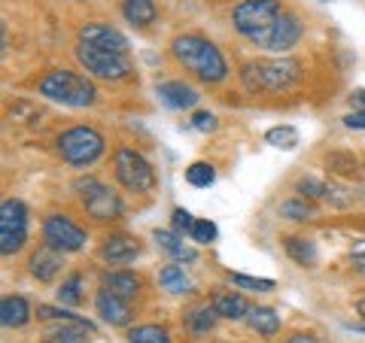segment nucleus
Segmentation results:
<instances>
[{"label": "nucleus", "mask_w": 365, "mask_h": 343, "mask_svg": "<svg viewBox=\"0 0 365 343\" xmlns=\"http://www.w3.org/2000/svg\"><path fill=\"white\" fill-rule=\"evenodd\" d=\"M299 76L302 67L292 58H259L241 67V79L250 91H271V95L292 88Z\"/></svg>", "instance_id": "nucleus-4"}, {"label": "nucleus", "mask_w": 365, "mask_h": 343, "mask_svg": "<svg viewBox=\"0 0 365 343\" xmlns=\"http://www.w3.org/2000/svg\"><path fill=\"white\" fill-rule=\"evenodd\" d=\"M182 322H186L192 334H207V331H213V325L220 322V313L213 310V304H195L182 313Z\"/></svg>", "instance_id": "nucleus-23"}, {"label": "nucleus", "mask_w": 365, "mask_h": 343, "mask_svg": "<svg viewBox=\"0 0 365 343\" xmlns=\"http://www.w3.org/2000/svg\"><path fill=\"white\" fill-rule=\"evenodd\" d=\"M189 125H192V128H195L198 134H213L216 128H220V119H216L213 112H207V110H198V112H192Z\"/></svg>", "instance_id": "nucleus-37"}, {"label": "nucleus", "mask_w": 365, "mask_h": 343, "mask_svg": "<svg viewBox=\"0 0 365 343\" xmlns=\"http://www.w3.org/2000/svg\"><path fill=\"white\" fill-rule=\"evenodd\" d=\"M95 331V322L86 316L61 319V322H49L43 328V343H86Z\"/></svg>", "instance_id": "nucleus-13"}, {"label": "nucleus", "mask_w": 365, "mask_h": 343, "mask_svg": "<svg viewBox=\"0 0 365 343\" xmlns=\"http://www.w3.org/2000/svg\"><path fill=\"white\" fill-rule=\"evenodd\" d=\"M155 97L168 110H192V107H198L201 91L195 85L182 83V79H168V83L155 85Z\"/></svg>", "instance_id": "nucleus-15"}, {"label": "nucleus", "mask_w": 365, "mask_h": 343, "mask_svg": "<svg viewBox=\"0 0 365 343\" xmlns=\"http://www.w3.org/2000/svg\"><path fill=\"white\" fill-rule=\"evenodd\" d=\"M113 176H116L119 186L131 194H146L158 186L155 167L146 162L134 146H119V149L113 152Z\"/></svg>", "instance_id": "nucleus-6"}, {"label": "nucleus", "mask_w": 365, "mask_h": 343, "mask_svg": "<svg viewBox=\"0 0 365 343\" xmlns=\"http://www.w3.org/2000/svg\"><path fill=\"white\" fill-rule=\"evenodd\" d=\"M61 255H64V253H58V249L40 243V246L31 253V258H28V273H31V277L37 280V283H52V280L61 273V268H64Z\"/></svg>", "instance_id": "nucleus-17"}, {"label": "nucleus", "mask_w": 365, "mask_h": 343, "mask_svg": "<svg viewBox=\"0 0 365 343\" xmlns=\"http://www.w3.org/2000/svg\"><path fill=\"white\" fill-rule=\"evenodd\" d=\"M247 325L262 337H274L280 331V313L274 307H250Z\"/></svg>", "instance_id": "nucleus-24"}, {"label": "nucleus", "mask_w": 365, "mask_h": 343, "mask_svg": "<svg viewBox=\"0 0 365 343\" xmlns=\"http://www.w3.org/2000/svg\"><path fill=\"white\" fill-rule=\"evenodd\" d=\"M76 37L79 43H88V46H98V49H113V52H125L128 55V37L119 31V28H113L110 21H83L76 31Z\"/></svg>", "instance_id": "nucleus-12"}, {"label": "nucleus", "mask_w": 365, "mask_h": 343, "mask_svg": "<svg viewBox=\"0 0 365 343\" xmlns=\"http://www.w3.org/2000/svg\"><path fill=\"white\" fill-rule=\"evenodd\" d=\"M350 261H353V270L365 277V240L353 243V249H350Z\"/></svg>", "instance_id": "nucleus-39"}, {"label": "nucleus", "mask_w": 365, "mask_h": 343, "mask_svg": "<svg viewBox=\"0 0 365 343\" xmlns=\"http://www.w3.org/2000/svg\"><path fill=\"white\" fill-rule=\"evenodd\" d=\"M189 237L195 240V243H213V240L220 237V228H216V222H210V219H195Z\"/></svg>", "instance_id": "nucleus-36"}, {"label": "nucleus", "mask_w": 365, "mask_h": 343, "mask_svg": "<svg viewBox=\"0 0 365 343\" xmlns=\"http://www.w3.org/2000/svg\"><path fill=\"white\" fill-rule=\"evenodd\" d=\"M95 313L104 319L107 325L113 328H125L131 322V307L125 298H119V295H113L107 285H101L98 295H95Z\"/></svg>", "instance_id": "nucleus-16"}, {"label": "nucleus", "mask_w": 365, "mask_h": 343, "mask_svg": "<svg viewBox=\"0 0 365 343\" xmlns=\"http://www.w3.org/2000/svg\"><path fill=\"white\" fill-rule=\"evenodd\" d=\"M326 167L329 170H335L338 176H356V158H353L350 152H332V155H326Z\"/></svg>", "instance_id": "nucleus-33"}, {"label": "nucleus", "mask_w": 365, "mask_h": 343, "mask_svg": "<svg viewBox=\"0 0 365 343\" xmlns=\"http://www.w3.org/2000/svg\"><path fill=\"white\" fill-rule=\"evenodd\" d=\"M128 343H170V334L165 325H134L128 328Z\"/></svg>", "instance_id": "nucleus-31"}, {"label": "nucleus", "mask_w": 365, "mask_h": 343, "mask_svg": "<svg viewBox=\"0 0 365 343\" xmlns=\"http://www.w3.org/2000/svg\"><path fill=\"white\" fill-rule=\"evenodd\" d=\"M55 152L71 167H91L107 152V140L91 125H73V128H67L55 137Z\"/></svg>", "instance_id": "nucleus-3"}, {"label": "nucleus", "mask_w": 365, "mask_h": 343, "mask_svg": "<svg viewBox=\"0 0 365 343\" xmlns=\"http://www.w3.org/2000/svg\"><path fill=\"white\" fill-rule=\"evenodd\" d=\"M170 55L186 73H192L198 83L216 85L228 76V61L225 55L216 49V43L201 37V33H177L170 40Z\"/></svg>", "instance_id": "nucleus-1"}, {"label": "nucleus", "mask_w": 365, "mask_h": 343, "mask_svg": "<svg viewBox=\"0 0 365 343\" xmlns=\"http://www.w3.org/2000/svg\"><path fill=\"white\" fill-rule=\"evenodd\" d=\"M153 240H155V246L162 249L165 255L180 261V265H192V261H198V249L189 246V243H182V234H177L174 228H155Z\"/></svg>", "instance_id": "nucleus-18"}, {"label": "nucleus", "mask_w": 365, "mask_h": 343, "mask_svg": "<svg viewBox=\"0 0 365 343\" xmlns=\"http://www.w3.org/2000/svg\"><path fill=\"white\" fill-rule=\"evenodd\" d=\"M37 319H43V322H61V319H76L79 313H73L71 307H64V304H58V307H52V304H37V313H34Z\"/></svg>", "instance_id": "nucleus-35"}, {"label": "nucleus", "mask_w": 365, "mask_h": 343, "mask_svg": "<svg viewBox=\"0 0 365 343\" xmlns=\"http://www.w3.org/2000/svg\"><path fill=\"white\" fill-rule=\"evenodd\" d=\"M28 228H31L28 207L19 198H6L0 204V253L16 255L28 243Z\"/></svg>", "instance_id": "nucleus-9"}, {"label": "nucleus", "mask_w": 365, "mask_h": 343, "mask_svg": "<svg viewBox=\"0 0 365 343\" xmlns=\"http://www.w3.org/2000/svg\"><path fill=\"white\" fill-rule=\"evenodd\" d=\"M265 143L274 146V149L292 152L295 146H299V128H292V125H277V128H268L265 131Z\"/></svg>", "instance_id": "nucleus-29"}, {"label": "nucleus", "mask_w": 365, "mask_h": 343, "mask_svg": "<svg viewBox=\"0 0 365 343\" xmlns=\"http://www.w3.org/2000/svg\"><path fill=\"white\" fill-rule=\"evenodd\" d=\"M280 216L283 219H289V222H311L317 216V207L299 194V198H287L280 204Z\"/></svg>", "instance_id": "nucleus-28"}, {"label": "nucleus", "mask_w": 365, "mask_h": 343, "mask_svg": "<svg viewBox=\"0 0 365 343\" xmlns=\"http://www.w3.org/2000/svg\"><path fill=\"white\" fill-rule=\"evenodd\" d=\"M119 13L131 28H150L158 19V6L155 0H122Z\"/></svg>", "instance_id": "nucleus-20"}, {"label": "nucleus", "mask_w": 365, "mask_h": 343, "mask_svg": "<svg viewBox=\"0 0 365 343\" xmlns=\"http://www.w3.org/2000/svg\"><path fill=\"white\" fill-rule=\"evenodd\" d=\"M143 253L140 240L134 234H107L104 243L98 246V255L107 261V265H131V261Z\"/></svg>", "instance_id": "nucleus-14"}, {"label": "nucleus", "mask_w": 365, "mask_h": 343, "mask_svg": "<svg viewBox=\"0 0 365 343\" xmlns=\"http://www.w3.org/2000/svg\"><path fill=\"white\" fill-rule=\"evenodd\" d=\"M31 301L21 298V295H6L4 301H0V322L6 328H25L31 322Z\"/></svg>", "instance_id": "nucleus-21"}, {"label": "nucleus", "mask_w": 365, "mask_h": 343, "mask_svg": "<svg viewBox=\"0 0 365 343\" xmlns=\"http://www.w3.org/2000/svg\"><path fill=\"white\" fill-rule=\"evenodd\" d=\"M329 189L332 186H326V182L317 179V176H302L299 182H295V194H302V198H307V201H326Z\"/></svg>", "instance_id": "nucleus-32"}, {"label": "nucleus", "mask_w": 365, "mask_h": 343, "mask_svg": "<svg viewBox=\"0 0 365 343\" xmlns=\"http://www.w3.org/2000/svg\"><path fill=\"white\" fill-rule=\"evenodd\" d=\"M186 182L192 189H210L216 182V167L210 162H192L186 167Z\"/></svg>", "instance_id": "nucleus-30"}, {"label": "nucleus", "mask_w": 365, "mask_h": 343, "mask_svg": "<svg viewBox=\"0 0 365 343\" xmlns=\"http://www.w3.org/2000/svg\"><path fill=\"white\" fill-rule=\"evenodd\" d=\"M228 283L247 292H274V280H262V277H247V273H228Z\"/></svg>", "instance_id": "nucleus-34"}, {"label": "nucleus", "mask_w": 365, "mask_h": 343, "mask_svg": "<svg viewBox=\"0 0 365 343\" xmlns=\"http://www.w3.org/2000/svg\"><path fill=\"white\" fill-rule=\"evenodd\" d=\"M37 95L52 100V104H61L71 110H86V107H95L98 88L88 76L76 73V70H52L37 83Z\"/></svg>", "instance_id": "nucleus-2"}, {"label": "nucleus", "mask_w": 365, "mask_h": 343, "mask_svg": "<svg viewBox=\"0 0 365 343\" xmlns=\"http://www.w3.org/2000/svg\"><path fill=\"white\" fill-rule=\"evenodd\" d=\"M55 298H58V304H64V307H79L86 301V277L83 273H71V277H67L61 285H58V292H55Z\"/></svg>", "instance_id": "nucleus-27"}, {"label": "nucleus", "mask_w": 365, "mask_h": 343, "mask_svg": "<svg viewBox=\"0 0 365 343\" xmlns=\"http://www.w3.org/2000/svg\"><path fill=\"white\" fill-rule=\"evenodd\" d=\"M341 122H344V128H350V131H365V110H353Z\"/></svg>", "instance_id": "nucleus-40"}, {"label": "nucleus", "mask_w": 365, "mask_h": 343, "mask_svg": "<svg viewBox=\"0 0 365 343\" xmlns=\"http://www.w3.org/2000/svg\"><path fill=\"white\" fill-rule=\"evenodd\" d=\"M302 37H304V21L295 16V13H289V9H283V16L274 21V25L265 33H259V37H253L250 43H253L256 49H262V52L283 55V52L295 49Z\"/></svg>", "instance_id": "nucleus-11"}, {"label": "nucleus", "mask_w": 365, "mask_h": 343, "mask_svg": "<svg viewBox=\"0 0 365 343\" xmlns=\"http://www.w3.org/2000/svg\"><path fill=\"white\" fill-rule=\"evenodd\" d=\"M210 304H213V310L220 313V319H232V322L247 319V313H250V301L237 292H216Z\"/></svg>", "instance_id": "nucleus-22"}, {"label": "nucleus", "mask_w": 365, "mask_h": 343, "mask_svg": "<svg viewBox=\"0 0 365 343\" xmlns=\"http://www.w3.org/2000/svg\"><path fill=\"white\" fill-rule=\"evenodd\" d=\"M76 61L83 64V70L95 79H104V83H125L131 79L134 67L131 58L125 52H113V49H98V46H88V43H76Z\"/></svg>", "instance_id": "nucleus-5"}, {"label": "nucleus", "mask_w": 365, "mask_h": 343, "mask_svg": "<svg viewBox=\"0 0 365 343\" xmlns=\"http://www.w3.org/2000/svg\"><path fill=\"white\" fill-rule=\"evenodd\" d=\"M192 225H195V216H192L189 210H182V207L170 210V228H174L177 234H189Z\"/></svg>", "instance_id": "nucleus-38"}, {"label": "nucleus", "mask_w": 365, "mask_h": 343, "mask_svg": "<svg viewBox=\"0 0 365 343\" xmlns=\"http://www.w3.org/2000/svg\"><path fill=\"white\" fill-rule=\"evenodd\" d=\"M101 280H104V285H107L113 295H119V298H125V301L137 298V295H140V289H143L140 273L125 270V268H119V270H107Z\"/></svg>", "instance_id": "nucleus-19"}, {"label": "nucleus", "mask_w": 365, "mask_h": 343, "mask_svg": "<svg viewBox=\"0 0 365 343\" xmlns=\"http://www.w3.org/2000/svg\"><path fill=\"white\" fill-rule=\"evenodd\" d=\"M283 343H323V340H319L317 334H289Z\"/></svg>", "instance_id": "nucleus-41"}, {"label": "nucleus", "mask_w": 365, "mask_h": 343, "mask_svg": "<svg viewBox=\"0 0 365 343\" xmlns=\"http://www.w3.org/2000/svg\"><path fill=\"white\" fill-rule=\"evenodd\" d=\"M73 191L83 194V210L88 219H95V222H113V219H119L125 210L119 194L110 186H104V182H98L95 176H79L73 182Z\"/></svg>", "instance_id": "nucleus-8"}, {"label": "nucleus", "mask_w": 365, "mask_h": 343, "mask_svg": "<svg viewBox=\"0 0 365 343\" xmlns=\"http://www.w3.org/2000/svg\"><path fill=\"white\" fill-rule=\"evenodd\" d=\"M347 331H362V334H365V325H353V322H350V325H347Z\"/></svg>", "instance_id": "nucleus-44"}, {"label": "nucleus", "mask_w": 365, "mask_h": 343, "mask_svg": "<svg viewBox=\"0 0 365 343\" xmlns=\"http://www.w3.org/2000/svg\"><path fill=\"white\" fill-rule=\"evenodd\" d=\"M158 285H162L165 292H170V295H189L192 292V280H189V273L182 270L180 261L165 265L162 270H158Z\"/></svg>", "instance_id": "nucleus-25"}, {"label": "nucleus", "mask_w": 365, "mask_h": 343, "mask_svg": "<svg viewBox=\"0 0 365 343\" xmlns=\"http://www.w3.org/2000/svg\"><path fill=\"white\" fill-rule=\"evenodd\" d=\"M356 313L365 319V298H362V301H356Z\"/></svg>", "instance_id": "nucleus-43"}, {"label": "nucleus", "mask_w": 365, "mask_h": 343, "mask_svg": "<svg viewBox=\"0 0 365 343\" xmlns=\"http://www.w3.org/2000/svg\"><path fill=\"white\" fill-rule=\"evenodd\" d=\"M283 16V4L280 0H241L232 9V28L241 37L253 40L259 33H265L274 21Z\"/></svg>", "instance_id": "nucleus-7"}, {"label": "nucleus", "mask_w": 365, "mask_h": 343, "mask_svg": "<svg viewBox=\"0 0 365 343\" xmlns=\"http://www.w3.org/2000/svg\"><path fill=\"white\" fill-rule=\"evenodd\" d=\"M350 104L356 107V110H365V88H356V91H350Z\"/></svg>", "instance_id": "nucleus-42"}, {"label": "nucleus", "mask_w": 365, "mask_h": 343, "mask_svg": "<svg viewBox=\"0 0 365 343\" xmlns=\"http://www.w3.org/2000/svg\"><path fill=\"white\" fill-rule=\"evenodd\" d=\"M283 249L287 255L302 268H314L317 265V243L307 237H283Z\"/></svg>", "instance_id": "nucleus-26"}, {"label": "nucleus", "mask_w": 365, "mask_h": 343, "mask_svg": "<svg viewBox=\"0 0 365 343\" xmlns=\"http://www.w3.org/2000/svg\"><path fill=\"white\" fill-rule=\"evenodd\" d=\"M43 243L58 249L64 255H73V253H83L88 246V231L83 225H76L71 216L52 213L43 219Z\"/></svg>", "instance_id": "nucleus-10"}]
</instances>
